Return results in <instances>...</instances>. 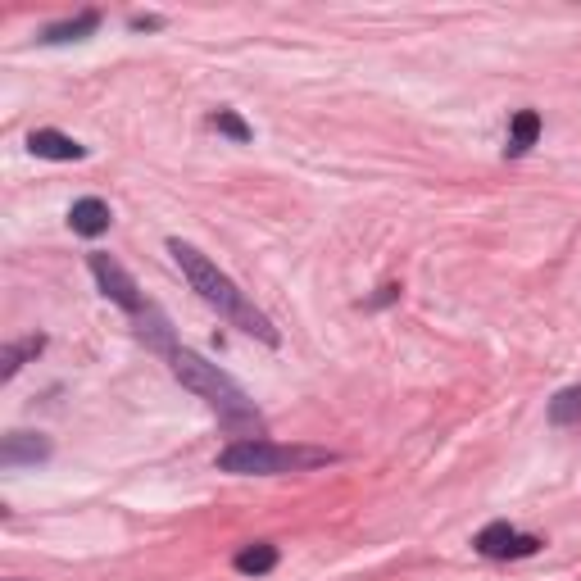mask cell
Instances as JSON below:
<instances>
[{"instance_id": "9c48e42d", "label": "cell", "mask_w": 581, "mask_h": 581, "mask_svg": "<svg viewBox=\"0 0 581 581\" xmlns=\"http://www.w3.org/2000/svg\"><path fill=\"white\" fill-rule=\"evenodd\" d=\"M536 137H541V114H536V109H518L509 123V146H504V155L509 159L527 155V150L536 146Z\"/></svg>"}, {"instance_id": "ba28073f", "label": "cell", "mask_w": 581, "mask_h": 581, "mask_svg": "<svg viewBox=\"0 0 581 581\" xmlns=\"http://www.w3.org/2000/svg\"><path fill=\"white\" fill-rule=\"evenodd\" d=\"M28 150L37 159H60V164H69V159H87V146H82V141L64 137V132H55V128H37V132H32Z\"/></svg>"}, {"instance_id": "7a4b0ae2", "label": "cell", "mask_w": 581, "mask_h": 581, "mask_svg": "<svg viewBox=\"0 0 581 581\" xmlns=\"http://www.w3.org/2000/svg\"><path fill=\"white\" fill-rule=\"evenodd\" d=\"M168 255L178 259V268L187 273L191 291H196V296L205 300V305H214L223 318H232V323H237L246 336H259L264 345H277V327L268 323V318L259 314V309L250 305L246 296H241L232 277L218 273V264H209V259L200 255L196 246H187V241H178V237L168 241Z\"/></svg>"}, {"instance_id": "7c38bea8", "label": "cell", "mask_w": 581, "mask_h": 581, "mask_svg": "<svg viewBox=\"0 0 581 581\" xmlns=\"http://www.w3.org/2000/svg\"><path fill=\"white\" fill-rule=\"evenodd\" d=\"M41 345H46V336H28V341H14L0 350V382H14V373L23 368V359L41 355Z\"/></svg>"}, {"instance_id": "6da1fadb", "label": "cell", "mask_w": 581, "mask_h": 581, "mask_svg": "<svg viewBox=\"0 0 581 581\" xmlns=\"http://www.w3.org/2000/svg\"><path fill=\"white\" fill-rule=\"evenodd\" d=\"M168 368H173V377H178L187 391H196L200 400L209 404L218 414V423L227 427V432H259L264 427V418H259L255 400H250L246 391H241L232 377L223 373L218 364H209V359H200L196 350H187V345H168Z\"/></svg>"}, {"instance_id": "52a82bcc", "label": "cell", "mask_w": 581, "mask_h": 581, "mask_svg": "<svg viewBox=\"0 0 581 581\" xmlns=\"http://www.w3.org/2000/svg\"><path fill=\"white\" fill-rule=\"evenodd\" d=\"M109 223H114V209H109L100 196H82V200H73V209H69V227L78 232V237H105Z\"/></svg>"}, {"instance_id": "3957f363", "label": "cell", "mask_w": 581, "mask_h": 581, "mask_svg": "<svg viewBox=\"0 0 581 581\" xmlns=\"http://www.w3.org/2000/svg\"><path fill=\"white\" fill-rule=\"evenodd\" d=\"M336 463L332 450L318 445H277L264 436L250 441H232L218 454V473H237V477H277V473H309V468H327Z\"/></svg>"}, {"instance_id": "9a60e30c", "label": "cell", "mask_w": 581, "mask_h": 581, "mask_svg": "<svg viewBox=\"0 0 581 581\" xmlns=\"http://www.w3.org/2000/svg\"><path fill=\"white\" fill-rule=\"evenodd\" d=\"M132 28H164V19H159V14H132Z\"/></svg>"}, {"instance_id": "277c9868", "label": "cell", "mask_w": 581, "mask_h": 581, "mask_svg": "<svg viewBox=\"0 0 581 581\" xmlns=\"http://www.w3.org/2000/svg\"><path fill=\"white\" fill-rule=\"evenodd\" d=\"M87 264H91V273H96L100 291H105V296L114 300V305H119V309H128L132 318H141V314H146V309H150V300L141 296V286L132 282V273H128V268H123V264H119V259H114V255H105V250H96V255H91Z\"/></svg>"}, {"instance_id": "8992f818", "label": "cell", "mask_w": 581, "mask_h": 581, "mask_svg": "<svg viewBox=\"0 0 581 581\" xmlns=\"http://www.w3.org/2000/svg\"><path fill=\"white\" fill-rule=\"evenodd\" d=\"M50 459V441L41 432H10L0 441V463L5 468H23V463H41Z\"/></svg>"}, {"instance_id": "8fae6325", "label": "cell", "mask_w": 581, "mask_h": 581, "mask_svg": "<svg viewBox=\"0 0 581 581\" xmlns=\"http://www.w3.org/2000/svg\"><path fill=\"white\" fill-rule=\"evenodd\" d=\"M96 28H100V14L87 10V14H78V19H69V23L46 28V32H41V41H46V46H60V41H82V37H91Z\"/></svg>"}, {"instance_id": "5b68a950", "label": "cell", "mask_w": 581, "mask_h": 581, "mask_svg": "<svg viewBox=\"0 0 581 581\" xmlns=\"http://www.w3.org/2000/svg\"><path fill=\"white\" fill-rule=\"evenodd\" d=\"M541 536H522L518 527H509V522H491V527H482L473 541V550L482 554V559H527V554L541 550Z\"/></svg>"}, {"instance_id": "4fadbf2b", "label": "cell", "mask_w": 581, "mask_h": 581, "mask_svg": "<svg viewBox=\"0 0 581 581\" xmlns=\"http://www.w3.org/2000/svg\"><path fill=\"white\" fill-rule=\"evenodd\" d=\"M550 423L568 427V423H581V386H568L550 400Z\"/></svg>"}, {"instance_id": "5bb4252c", "label": "cell", "mask_w": 581, "mask_h": 581, "mask_svg": "<svg viewBox=\"0 0 581 581\" xmlns=\"http://www.w3.org/2000/svg\"><path fill=\"white\" fill-rule=\"evenodd\" d=\"M214 128L223 132V137H232V141H250V137H255V132H250V123L241 119L237 109H218V114H214Z\"/></svg>"}, {"instance_id": "30bf717a", "label": "cell", "mask_w": 581, "mask_h": 581, "mask_svg": "<svg viewBox=\"0 0 581 581\" xmlns=\"http://www.w3.org/2000/svg\"><path fill=\"white\" fill-rule=\"evenodd\" d=\"M232 568H237L241 577H264V572H273V568H277V545H268V541L246 545V550H237Z\"/></svg>"}]
</instances>
